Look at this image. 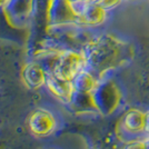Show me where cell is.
Wrapping results in <instances>:
<instances>
[{"label": "cell", "mask_w": 149, "mask_h": 149, "mask_svg": "<svg viewBox=\"0 0 149 149\" xmlns=\"http://www.w3.org/2000/svg\"><path fill=\"white\" fill-rule=\"evenodd\" d=\"M81 52L86 58L87 70L100 80L106 72L130 61L135 56V48L125 40L105 33L90 39Z\"/></svg>", "instance_id": "obj_1"}, {"label": "cell", "mask_w": 149, "mask_h": 149, "mask_svg": "<svg viewBox=\"0 0 149 149\" xmlns=\"http://www.w3.org/2000/svg\"><path fill=\"white\" fill-rule=\"evenodd\" d=\"M91 100L95 111L104 116H110L120 107L123 93L115 81L100 79L98 86L91 93Z\"/></svg>", "instance_id": "obj_2"}, {"label": "cell", "mask_w": 149, "mask_h": 149, "mask_svg": "<svg viewBox=\"0 0 149 149\" xmlns=\"http://www.w3.org/2000/svg\"><path fill=\"white\" fill-rule=\"evenodd\" d=\"M86 69L87 62L81 50L66 49L58 52L50 72L62 80L74 81V78Z\"/></svg>", "instance_id": "obj_3"}, {"label": "cell", "mask_w": 149, "mask_h": 149, "mask_svg": "<svg viewBox=\"0 0 149 149\" xmlns=\"http://www.w3.org/2000/svg\"><path fill=\"white\" fill-rule=\"evenodd\" d=\"M146 111L131 108L125 112L117 126V136L123 143L145 139Z\"/></svg>", "instance_id": "obj_4"}, {"label": "cell", "mask_w": 149, "mask_h": 149, "mask_svg": "<svg viewBox=\"0 0 149 149\" xmlns=\"http://www.w3.org/2000/svg\"><path fill=\"white\" fill-rule=\"evenodd\" d=\"M28 129L35 137L46 138L58 129V119L54 112L46 108H37L31 112L27 120Z\"/></svg>", "instance_id": "obj_5"}, {"label": "cell", "mask_w": 149, "mask_h": 149, "mask_svg": "<svg viewBox=\"0 0 149 149\" xmlns=\"http://www.w3.org/2000/svg\"><path fill=\"white\" fill-rule=\"evenodd\" d=\"M72 3V2H71ZM78 16V22L85 26H98L106 20L107 11L96 1L85 3H72Z\"/></svg>", "instance_id": "obj_6"}, {"label": "cell", "mask_w": 149, "mask_h": 149, "mask_svg": "<svg viewBox=\"0 0 149 149\" xmlns=\"http://www.w3.org/2000/svg\"><path fill=\"white\" fill-rule=\"evenodd\" d=\"M47 20L52 24L78 22V16L74 5L69 0H56L51 6L46 9Z\"/></svg>", "instance_id": "obj_7"}, {"label": "cell", "mask_w": 149, "mask_h": 149, "mask_svg": "<svg viewBox=\"0 0 149 149\" xmlns=\"http://www.w3.org/2000/svg\"><path fill=\"white\" fill-rule=\"evenodd\" d=\"M32 0H9L2 8L5 18L13 27H18L17 24L22 26L27 21L31 13Z\"/></svg>", "instance_id": "obj_8"}, {"label": "cell", "mask_w": 149, "mask_h": 149, "mask_svg": "<svg viewBox=\"0 0 149 149\" xmlns=\"http://www.w3.org/2000/svg\"><path fill=\"white\" fill-rule=\"evenodd\" d=\"M49 72L38 62H29L21 69V80L29 89H39L47 84Z\"/></svg>", "instance_id": "obj_9"}, {"label": "cell", "mask_w": 149, "mask_h": 149, "mask_svg": "<svg viewBox=\"0 0 149 149\" xmlns=\"http://www.w3.org/2000/svg\"><path fill=\"white\" fill-rule=\"evenodd\" d=\"M46 87L56 99L61 101L63 104L70 105L74 95V88L72 81L62 80L60 78L56 77L54 74L49 72Z\"/></svg>", "instance_id": "obj_10"}, {"label": "cell", "mask_w": 149, "mask_h": 149, "mask_svg": "<svg viewBox=\"0 0 149 149\" xmlns=\"http://www.w3.org/2000/svg\"><path fill=\"white\" fill-rule=\"evenodd\" d=\"M99 84V79L89 70H84L72 81L74 93L89 95L96 89Z\"/></svg>", "instance_id": "obj_11"}, {"label": "cell", "mask_w": 149, "mask_h": 149, "mask_svg": "<svg viewBox=\"0 0 149 149\" xmlns=\"http://www.w3.org/2000/svg\"><path fill=\"white\" fill-rule=\"evenodd\" d=\"M96 2L107 11L109 9H112V8L118 6L121 2V0H96Z\"/></svg>", "instance_id": "obj_12"}, {"label": "cell", "mask_w": 149, "mask_h": 149, "mask_svg": "<svg viewBox=\"0 0 149 149\" xmlns=\"http://www.w3.org/2000/svg\"><path fill=\"white\" fill-rule=\"evenodd\" d=\"M120 149H145L143 139L134 140V141H129V143H125Z\"/></svg>", "instance_id": "obj_13"}, {"label": "cell", "mask_w": 149, "mask_h": 149, "mask_svg": "<svg viewBox=\"0 0 149 149\" xmlns=\"http://www.w3.org/2000/svg\"><path fill=\"white\" fill-rule=\"evenodd\" d=\"M145 135L146 138L149 137V109L146 111V123H145Z\"/></svg>", "instance_id": "obj_14"}, {"label": "cell", "mask_w": 149, "mask_h": 149, "mask_svg": "<svg viewBox=\"0 0 149 149\" xmlns=\"http://www.w3.org/2000/svg\"><path fill=\"white\" fill-rule=\"evenodd\" d=\"M72 3H85V2H91V1H96V0H69Z\"/></svg>", "instance_id": "obj_15"}, {"label": "cell", "mask_w": 149, "mask_h": 149, "mask_svg": "<svg viewBox=\"0 0 149 149\" xmlns=\"http://www.w3.org/2000/svg\"><path fill=\"white\" fill-rule=\"evenodd\" d=\"M143 146H145V149H149V137L143 139Z\"/></svg>", "instance_id": "obj_16"}, {"label": "cell", "mask_w": 149, "mask_h": 149, "mask_svg": "<svg viewBox=\"0 0 149 149\" xmlns=\"http://www.w3.org/2000/svg\"><path fill=\"white\" fill-rule=\"evenodd\" d=\"M55 1H56V0H47V5H46V9H48V8H49V7L51 6V5L54 3V2H55Z\"/></svg>", "instance_id": "obj_17"}, {"label": "cell", "mask_w": 149, "mask_h": 149, "mask_svg": "<svg viewBox=\"0 0 149 149\" xmlns=\"http://www.w3.org/2000/svg\"><path fill=\"white\" fill-rule=\"evenodd\" d=\"M8 1H9V0H0V7H2V8H3V6L6 5Z\"/></svg>", "instance_id": "obj_18"}, {"label": "cell", "mask_w": 149, "mask_h": 149, "mask_svg": "<svg viewBox=\"0 0 149 149\" xmlns=\"http://www.w3.org/2000/svg\"><path fill=\"white\" fill-rule=\"evenodd\" d=\"M148 86H149V72H148Z\"/></svg>", "instance_id": "obj_19"}]
</instances>
